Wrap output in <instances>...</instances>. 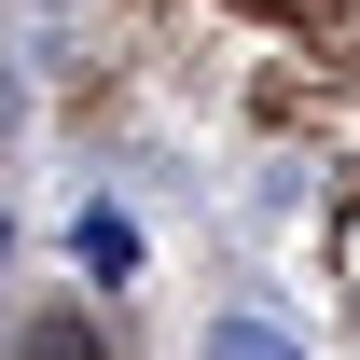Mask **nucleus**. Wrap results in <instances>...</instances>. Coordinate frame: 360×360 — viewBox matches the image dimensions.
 Here are the masks:
<instances>
[{
    "instance_id": "20e7f679",
    "label": "nucleus",
    "mask_w": 360,
    "mask_h": 360,
    "mask_svg": "<svg viewBox=\"0 0 360 360\" xmlns=\"http://www.w3.org/2000/svg\"><path fill=\"white\" fill-rule=\"evenodd\" d=\"M0 125H14V84H0Z\"/></svg>"
},
{
    "instance_id": "f257e3e1",
    "label": "nucleus",
    "mask_w": 360,
    "mask_h": 360,
    "mask_svg": "<svg viewBox=\"0 0 360 360\" xmlns=\"http://www.w3.org/2000/svg\"><path fill=\"white\" fill-rule=\"evenodd\" d=\"M70 250H84L97 277H125V264H139V222H125V208H84V236H70Z\"/></svg>"
},
{
    "instance_id": "7ed1b4c3",
    "label": "nucleus",
    "mask_w": 360,
    "mask_h": 360,
    "mask_svg": "<svg viewBox=\"0 0 360 360\" xmlns=\"http://www.w3.org/2000/svg\"><path fill=\"white\" fill-rule=\"evenodd\" d=\"M28 360H111V347H97L84 319H42V333H28Z\"/></svg>"
},
{
    "instance_id": "f03ea898",
    "label": "nucleus",
    "mask_w": 360,
    "mask_h": 360,
    "mask_svg": "<svg viewBox=\"0 0 360 360\" xmlns=\"http://www.w3.org/2000/svg\"><path fill=\"white\" fill-rule=\"evenodd\" d=\"M208 360H305V347H291V333H264V319H222V333H208Z\"/></svg>"
}]
</instances>
